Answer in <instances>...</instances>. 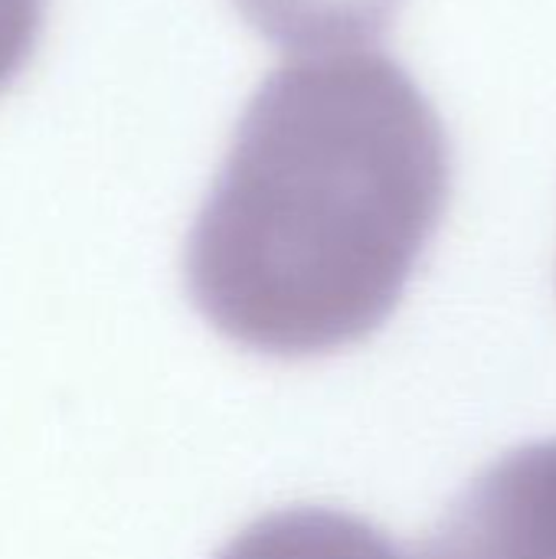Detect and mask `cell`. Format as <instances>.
Segmentation results:
<instances>
[{
	"mask_svg": "<svg viewBox=\"0 0 556 559\" xmlns=\"http://www.w3.org/2000/svg\"><path fill=\"white\" fill-rule=\"evenodd\" d=\"M449 193L442 118L397 59H288L249 98L190 226V301L262 357L354 347L400 308Z\"/></svg>",
	"mask_w": 556,
	"mask_h": 559,
	"instance_id": "cell-1",
	"label": "cell"
},
{
	"mask_svg": "<svg viewBox=\"0 0 556 559\" xmlns=\"http://www.w3.org/2000/svg\"><path fill=\"white\" fill-rule=\"evenodd\" d=\"M419 559H556V439L488 465L446 511Z\"/></svg>",
	"mask_w": 556,
	"mask_h": 559,
	"instance_id": "cell-2",
	"label": "cell"
},
{
	"mask_svg": "<svg viewBox=\"0 0 556 559\" xmlns=\"http://www.w3.org/2000/svg\"><path fill=\"white\" fill-rule=\"evenodd\" d=\"M216 559H410L403 547L351 511L285 508L242 527Z\"/></svg>",
	"mask_w": 556,
	"mask_h": 559,
	"instance_id": "cell-3",
	"label": "cell"
},
{
	"mask_svg": "<svg viewBox=\"0 0 556 559\" xmlns=\"http://www.w3.org/2000/svg\"><path fill=\"white\" fill-rule=\"evenodd\" d=\"M46 23V0H0V92L33 59Z\"/></svg>",
	"mask_w": 556,
	"mask_h": 559,
	"instance_id": "cell-4",
	"label": "cell"
}]
</instances>
